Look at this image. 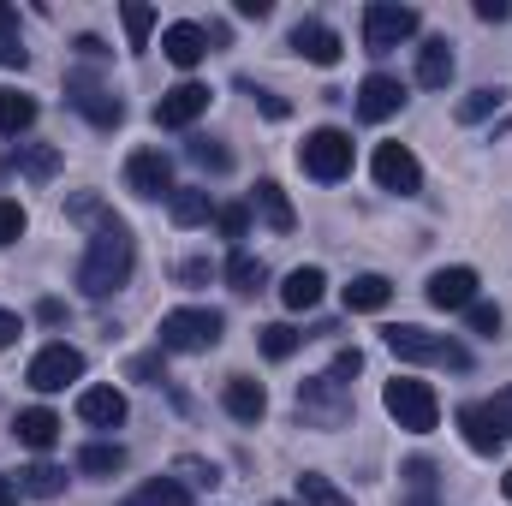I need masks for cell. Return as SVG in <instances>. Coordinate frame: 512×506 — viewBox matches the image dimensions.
<instances>
[{"label": "cell", "mask_w": 512, "mask_h": 506, "mask_svg": "<svg viewBox=\"0 0 512 506\" xmlns=\"http://www.w3.org/2000/svg\"><path fill=\"white\" fill-rule=\"evenodd\" d=\"M387 298H393V280L387 274H358L346 286V310L352 316H376V310H387Z\"/></svg>", "instance_id": "cell-23"}, {"label": "cell", "mask_w": 512, "mask_h": 506, "mask_svg": "<svg viewBox=\"0 0 512 506\" xmlns=\"http://www.w3.org/2000/svg\"><path fill=\"white\" fill-rule=\"evenodd\" d=\"M78 417L90 429H120L126 423V393L120 387H84L78 393Z\"/></svg>", "instance_id": "cell-16"}, {"label": "cell", "mask_w": 512, "mask_h": 506, "mask_svg": "<svg viewBox=\"0 0 512 506\" xmlns=\"http://www.w3.org/2000/svg\"><path fill=\"white\" fill-rule=\"evenodd\" d=\"M126 185L137 191V197H173V161L161 155V149H131L126 161Z\"/></svg>", "instance_id": "cell-11"}, {"label": "cell", "mask_w": 512, "mask_h": 506, "mask_svg": "<svg viewBox=\"0 0 512 506\" xmlns=\"http://www.w3.org/2000/svg\"><path fill=\"white\" fill-rule=\"evenodd\" d=\"M483 417L495 423V435H501V441H512V387H501V393L483 405Z\"/></svg>", "instance_id": "cell-38"}, {"label": "cell", "mask_w": 512, "mask_h": 506, "mask_svg": "<svg viewBox=\"0 0 512 506\" xmlns=\"http://www.w3.org/2000/svg\"><path fill=\"white\" fill-rule=\"evenodd\" d=\"M256 340H262V352H268V358H274V364H286V358H292V352H298V346H304V334H298V328H292V322H268V328H262V334H256Z\"/></svg>", "instance_id": "cell-32"}, {"label": "cell", "mask_w": 512, "mask_h": 506, "mask_svg": "<svg viewBox=\"0 0 512 506\" xmlns=\"http://www.w3.org/2000/svg\"><path fill=\"white\" fill-rule=\"evenodd\" d=\"M221 328H227V316L209 304L167 310L161 316V352H209V346H221Z\"/></svg>", "instance_id": "cell-3"}, {"label": "cell", "mask_w": 512, "mask_h": 506, "mask_svg": "<svg viewBox=\"0 0 512 506\" xmlns=\"http://www.w3.org/2000/svg\"><path fill=\"white\" fill-rule=\"evenodd\" d=\"M459 429H465V447H471V453H501V435H495V423L483 417V405H465V411H459Z\"/></svg>", "instance_id": "cell-28"}, {"label": "cell", "mask_w": 512, "mask_h": 506, "mask_svg": "<svg viewBox=\"0 0 512 506\" xmlns=\"http://www.w3.org/2000/svg\"><path fill=\"white\" fill-rule=\"evenodd\" d=\"M84 376V352H78V346H66V340H54V346H42V352H36V358H30V387H36V393H60V387H66V381H78Z\"/></svg>", "instance_id": "cell-9"}, {"label": "cell", "mask_w": 512, "mask_h": 506, "mask_svg": "<svg viewBox=\"0 0 512 506\" xmlns=\"http://www.w3.org/2000/svg\"><path fill=\"white\" fill-rule=\"evenodd\" d=\"M131 381H161V352H143V358H131Z\"/></svg>", "instance_id": "cell-43"}, {"label": "cell", "mask_w": 512, "mask_h": 506, "mask_svg": "<svg viewBox=\"0 0 512 506\" xmlns=\"http://www.w3.org/2000/svg\"><path fill=\"white\" fill-rule=\"evenodd\" d=\"M215 197L203 191V185H173V197H167V215H173V227H203V221H215Z\"/></svg>", "instance_id": "cell-17"}, {"label": "cell", "mask_w": 512, "mask_h": 506, "mask_svg": "<svg viewBox=\"0 0 512 506\" xmlns=\"http://www.w3.org/2000/svg\"><path fill=\"white\" fill-rule=\"evenodd\" d=\"M358 370H364V352H358V346H352V352H340V358H334V364H328V376L340 381V387H346V381L358 376Z\"/></svg>", "instance_id": "cell-41"}, {"label": "cell", "mask_w": 512, "mask_h": 506, "mask_svg": "<svg viewBox=\"0 0 512 506\" xmlns=\"http://www.w3.org/2000/svg\"><path fill=\"white\" fill-rule=\"evenodd\" d=\"M322 286H328L322 268H292L286 286H280V304H286V310H316V304H322Z\"/></svg>", "instance_id": "cell-22"}, {"label": "cell", "mask_w": 512, "mask_h": 506, "mask_svg": "<svg viewBox=\"0 0 512 506\" xmlns=\"http://www.w3.org/2000/svg\"><path fill=\"white\" fill-rule=\"evenodd\" d=\"M268 506H286V501H268Z\"/></svg>", "instance_id": "cell-53"}, {"label": "cell", "mask_w": 512, "mask_h": 506, "mask_svg": "<svg viewBox=\"0 0 512 506\" xmlns=\"http://www.w3.org/2000/svg\"><path fill=\"white\" fill-rule=\"evenodd\" d=\"M209 84H173L161 102H155V126L161 131H185V126H197L203 114H209Z\"/></svg>", "instance_id": "cell-10"}, {"label": "cell", "mask_w": 512, "mask_h": 506, "mask_svg": "<svg viewBox=\"0 0 512 506\" xmlns=\"http://www.w3.org/2000/svg\"><path fill=\"white\" fill-rule=\"evenodd\" d=\"M24 227H30V215H24V203H12V197H0V245H18V239H24Z\"/></svg>", "instance_id": "cell-37"}, {"label": "cell", "mask_w": 512, "mask_h": 506, "mask_svg": "<svg viewBox=\"0 0 512 506\" xmlns=\"http://www.w3.org/2000/svg\"><path fill=\"white\" fill-rule=\"evenodd\" d=\"M36 126V96L24 90H0V137H18V131Z\"/></svg>", "instance_id": "cell-25"}, {"label": "cell", "mask_w": 512, "mask_h": 506, "mask_svg": "<svg viewBox=\"0 0 512 506\" xmlns=\"http://www.w3.org/2000/svg\"><path fill=\"white\" fill-rule=\"evenodd\" d=\"M465 322H471V328H477V334H489V340H495V334H501V310H495V304H483V298H477V304H471V310H465Z\"/></svg>", "instance_id": "cell-40"}, {"label": "cell", "mask_w": 512, "mask_h": 506, "mask_svg": "<svg viewBox=\"0 0 512 506\" xmlns=\"http://www.w3.org/2000/svg\"><path fill=\"white\" fill-rule=\"evenodd\" d=\"M78 54H84V60H108V42H102V36H78Z\"/></svg>", "instance_id": "cell-46"}, {"label": "cell", "mask_w": 512, "mask_h": 506, "mask_svg": "<svg viewBox=\"0 0 512 506\" xmlns=\"http://www.w3.org/2000/svg\"><path fill=\"white\" fill-rule=\"evenodd\" d=\"M239 18H268V0H239Z\"/></svg>", "instance_id": "cell-50"}, {"label": "cell", "mask_w": 512, "mask_h": 506, "mask_svg": "<svg viewBox=\"0 0 512 506\" xmlns=\"http://www.w3.org/2000/svg\"><path fill=\"white\" fill-rule=\"evenodd\" d=\"M215 227H221V239H245L251 233V203H221L215 209Z\"/></svg>", "instance_id": "cell-35"}, {"label": "cell", "mask_w": 512, "mask_h": 506, "mask_svg": "<svg viewBox=\"0 0 512 506\" xmlns=\"http://www.w3.org/2000/svg\"><path fill=\"white\" fill-rule=\"evenodd\" d=\"M495 108H501V90H471V96L459 102V120H465V126H477V120H489Z\"/></svg>", "instance_id": "cell-36"}, {"label": "cell", "mask_w": 512, "mask_h": 506, "mask_svg": "<svg viewBox=\"0 0 512 506\" xmlns=\"http://www.w3.org/2000/svg\"><path fill=\"white\" fill-rule=\"evenodd\" d=\"M501 495H507V501H512V465H507V477H501Z\"/></svg>", "instance_id": "cell-52"}, {"label": "cell", "mask_w": 512, "mask_h": 506, "mask_svg": "<svg viewBox=\"0 0 512 506\" xmlns=\"http://www.w3.org/2000/svg\"><path fill=\"white\" fill-rule=\"evenodd\" d=\"M417 6H399V0H370L364 6V48L370 54H393L399 42H411L417 36Z\"/></svg>", "instance_id": "cell-6"}, {"label": "cell", "mask_w": 512, "mask_h": 506, "mask_svg": "<svg viewBox=\"0 0 512 506\" xmlns=\"http://www.w3.org/2000/svg\"><path fill=\"white\" fill-rule=\"evenodd\" d=\"M382 405L387 417L399 423V429H411V435H429L435 423H441V399H435V387L417 376H393L382 387Z\"/></svg>", "instance_id": "cell-4"}, {"label": "cell", "mask_w": 512, "mask_h": 506, "mask_svg": "<svg viewBox=\"0 0 512 506\" xmlns=\"http://www.w3.org/2000/svg\"><path fill=\"white\" fill-rule=\"evenodd\" d=\"M251 209L268 221V227H274V233H292V227H298V215H292V203H286V191H280L274 179H262V185H256V203H251Z\"/></svg>", "instance_id": "cell-24"}, {"label": "cell", "mask_w": 512, "mask_h": 506, "mask_svg": "<svg viewBox=\"0 0 512 506\" xmlns=\"http://www.w3.org/2000/svg\"><path fill=\"white\" fill-rule=\"evenodd\" d=\"M298 417L310 429H340L352 417V399L334 376H316V381H298Z\"/></svg>", "instance_id": "cell-7"}, {"label": "cell", "mask_w": 512, "mask_h": 506, "mask_svg": "<svg viewBox=\"0 0 512 506\" xmlns=\"http://www.w3.org/2000/svg\"><path fill=\"white\" fill-rule=\"evenodd\" d=\"M131 262H137V245H131L126 221H108L102 233H90V251L78 262V286L84 298H108L131 280Z\"/></svg>", "instance_id": "cell-1"}, {"label": "cell", "mask_w": 512, "mask_h": 506, "mask_svg": "<svg viewBox=\"0 0 512 506\" xmlns=\"http://www.w3.org/2000/svg\"><path fill=\"white\" fill-rule=\"evenodd\" d=\"M12 429H18V441H24V447H36V453H48V447L60 441V417H54L48 405L18 411V417H12Z\"/></svg>", "instance_id": "cell-21"}, {"label": "cell", "mask_w": 512, "mask_h": 506, "mask_svg": "<svg viewBox=\"0 0 512 506\" xmlns=\"http://www.w3.org/2000/svg\"><path fill=\"white\" fill-rule=\"evenodd\" d=\"M447 78H453V48H447V36H429L417 48V84L423 90H447Z\"/></svg>", "instance_id": "cell-20"}, {"label": "cell", "mask_w": 512, "mask_h": 506, "mask_svg": "<svg viewBox=\"0 0 512 506\" xmlns=\"http://www.w3.org/2000/svg\"><path fill=\"white\" fill-rule=\"evenodd\" d=\"M72 102H78V114H84L90 126H102V131H114L120 120H126V102H120V96H108V90H96V84H78V90H72Z\"/></svg>", "instance_id": "cell-19"}, {"label": "cell", "mask_w": 512, "mask_h": 506, "mask_svg": "<svg viewBox=\"0 0 512 506\" xmlns=\"http://www.w3.org/2000/svg\"><path fill=\"white\" fill-rule=\"evenodd\" d=\"M262 280H268V268H262V256H233V262H227V286H233V292H262Z\"/></svg>", "instance_id": "cell-33"}, {"label": "cell", "mask_w": 512, "mask_h": 506, "mask_svg": "<svg viewBox=\"0 0 512 506\" xmlns=\"http://www.w3.org/2000/svg\"><path fill=\"white\" fill-rule=\"evenodd\" d=\"M399 506H435V465L429 459H411L405 465V477H399Z\"/></svg>", "instance_id": "cell-27"}, {"label": "cell", "mask_w": 512, "mask_h": 506, "mask_svg": "<svg viewBox=\"0 0 512 506\" xmlns=\"http://www.w3.org/2000/svg\"><path fill=\"white\" fill-rule=\"evenodd\" d=\"M405 108V84L399 78H387V72H370L364 84H358V114L370 120V126H382Z\"/></svg>", "instance_id": "cell-13"}, {"label": "cell", "mask_w": 512, "mask_h": 506, "mask_svg": "<svg viewBox=\"0 0 512 506\" xmlns=\"http://www.w3.org/2000/svg\"><path fill=\"white\" fill-rule=\"evenodd\" d=\"M161 54H167L179 72H191V66H203V54H209V30L191 24V18H179V24L161 30Z\"/></svg>", "instance_id": "cell-14"}, {"label": "cell", "mask_w": 512, "mask_h": 506, "mask_svg": "<svg viewBox=\"0 0 512 506\" xmlns=\"http://www.w3.org/2000/svg\"><path fill=\"white\" fill-rule=\"evenodd\" d=\"M18 489H24V495H36V501H54V495L66 489V471H60V465H48V459H36V465H24V471H18Z\"/></svg>", "instance_id": "cell-26"}, {"label": "cell", "mask_w": 512, "mask_h": 506, "mask_svg": "<svg viewBox=\"0 0 512 506\" xmlns=\"http://www.w3.org/2000/svg\"><path fill=\"white\" fill-rule=\"evenodd\" d=\"M292 54H298V60H310V66H340L346 42H340V30H328V24L304 18V24H292Z\"/></svg>", "instance_id": "cell-12"}, {"label": "cell", "mask_w": 512, "mask_h": 506, "mask_svg": "<svg viewBox=\"0 0 512 506\" xmlns=\"http://www.w3.org/2000/svg\"><path fill=\"white\" fill-rule=\"evenodd\" d=\"M429 304L435 310H471L477 304V268H435L429 274Z\"/></svg>", "instance_id": "cell-15"}, {"label": "cell", "mask_w": 512, "mask_h": 506, "mask_svg": "<svg viewBox=\"0 0 512 506\" xmlns=\"http://www.w3.org/2000/svg\"><path fill=\"white\" fill-rule=\"evenodd\" d=\"M54 167H60V149H48V143L24 149V173H30V179H54Z\"/></svg>", "instance_id": "cell-39"}, {"label": "cell", "mask_w": 512, "mask_h": 506, "mask_svg": "<svg viewBox=\"0 0 512 506\" xmlns=\"http://www.w3.org/2000/svg\"><path fill=\"white\" fill-rule=\"evenodd\" d=\"M120 18H126L131 48H149V30H155V6H143V0H126V6H120Z\"/></svg>", "instance_id": "cell-34"}, {"label": "cell", "mask_w": 512, "mask_h": 506, "mask_svg": "<svg viewBox=\"0 0 512 506\" xmlns=\"http://www.w3.org/2000/svg\"><path fill=\"white\" fill-rule=\"evenodd\" d=\"M256 102H262V114H268V120H286V102H280V96H268V90H256Z\"/></svg>", "instance_id": "cell-47"}, {"label": "cell", "mask_w": 512, "mask_h": 506, "mask_svg": "<svg viewBox=\"0 0 512 506\" xmlns=\"http://www.w3.org/2000/svg\"><path fill=\"white\" fill-rule=\"evenodd\" d=\"M221 405H227L239 423H262L268 393H262V381H251V376H227V387H221Z\"/></svg>", "instance_id": "cell-18"}, {"label": "cell", "mask_w": 512, "mask_h": 506, "mask_svg": "<svg viewBox=\"0 0 512 506\" xmlns=\"http://www.w3.org/2000/svg\"><path fill=\"white\" fill-rule=\"evenodd\" d=\"M387 352L399 364H429V370H471V352L453 340V334H435V328H417V322H393L387 328Z\"/></svg>", "instance_id": "cell-2"}, {"label": "cell", "mask_w": 512, "mask_h": 506, "mask_svg": "<svg viewBox=\"0 0 512 506\" xmlns=\"http://www.w3.org/2000/svg\"><path fill=\"white\" fill-rule=\"evenodd\" d=\"M126 506H191V495H185L179 477H155V483H143Z\"/></svg>", "instance_id": "cell-31"}, {"label": "cell", "mask_w": 512, "mask_h": 506, "mask_svg": "<svg viewBox=\"0 0 512 506\" xmlns=\"http://www.w3.org/2000/svg\"><path fill=\"white\" fill-rule=\"evenodd\" d=\"M477 18H483V24H507L512 6H507V0H477Z\"/></svg>", "instance_id": "cell-44"}, {"label": "cell", "mask_w": 512, "mask_h": 506, "mask_svg": "<svg viewBox=\"0 0 512 506\" xmlns=\"http://www.w3.org/2000/svg\"><path fill=\"white\" fill-rule=\"evenodd\" d=\"M0 42H18V12L12 6H0Z\"/></svg>", "instance_id": "cell-48"}, {"label": "cell", "mask_w": 512, "mask_h": 506, "mask_svg": "<svg viewBox=\"0 0 512 506\" xmlns=\"http://www.w3.org/2000/svg\"><path fill=\"white\" fill-rule=\"evenodd\" d=\"M0 66H24V48L18 42H0Z\"/></svg>", "instance_id": "cell-49"}, {"label": "cell", "mask_w": 512, "mask_h": 506, "mask_svg": "<svg viewBox=\"0 0 512 506\" xmlns=\"http://www.w3.org/2000/svg\"><path fill=\"white\" fill-rule=\"evenodd\" d=\"M78 471H90V477H114V471H126V447H120V441H90V447L78 453Z\"/></svg>", "instance_id": "cell-29"}, {"label": "cell", "mask_w": 512, "mask_h": 506, "mask_svg": "<svg viewBox=\"0 0 512 506\" xmlns=\"http://www.w3.org/2000/svg\"><path fill=\"white\" fill-rule=\"evenodd\" d=\"M191 155H197V161H203V167H215V173H221V167H227V161H233V155H227V149H215V143H209V137H197V143H191Z\"/></svg>", "instance_id": "cell-42"}, {"label": "cell", "mask_w": 512, "mask_h": 506, "mask_svg": "<svg viewBox=\"0 0 512 506\" xmlns=\"http://www.w3.org/2000/svg\"><path fill=\"white\" fill-rule=\"evenodd\" d=\"M18 334H24V322H18V316H12V310H0V352H6V346H12V340H18Z\"/></svg>", "instance_id": "cell-45"}, {"label": "cell", "mask_w": 512, "mask_h": 506, "mask_svg": "<svg viewBox=\"0 0 512 506\" xmlns=\"http://www.w3.org/2000/svg\"><path fill=\"white\" fill-rule=\"evenodd\" d=\"M18 495H24V489H12V483L0 477V506H18Z\"/></svg>", "instance_id": "cell-51"}, {"label": "cell", "mask_w": 512, "mask_h": 506, "mask_svg": "<svg viewBox=\"0 0 512 506\" xmlns=\"http://www.w3.org/2000/svg\"><path fill=\"white\" fill-rule=\"evenodd\" d=\"M298 501H304V506H352V495H346L334 477H322V471H304V477H298Z\"/></svg>", "instance_id": "cell-30"}, {"label": "cell", "mask_w": 512, "mask_h": 506, "mask_svg": "<svg viewBox=\"0 0 512 506\" xmlns=\"http://www.w3.org/2000/svg\"><path fill=\"white\" fill-rule=\"evenodd\" d=\"M298 167H304L310 179H322V185L346 179V173H352V137H346L340 126L310 131V137L298 143Z\"/></svg>", "instance_id": "cell-5"}, {"label": "cell", "mask_w": 512, "mask_h": 506, "mask_svg": "<svg viewBox=\"0 0 512 506\" xmlns=\"http://www.w3.org/2000/svg\"><path fill=\"white\" fill-rule=\"evenodd\" d=\"M370 173H376V185L393 191V197H417V191H423V161H417L405 143H382L376 161H370Z\"/></svg>", "instance_id": "cell-8"}]
</instances>
